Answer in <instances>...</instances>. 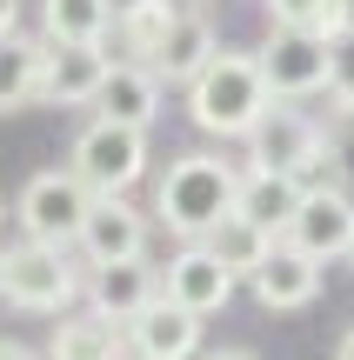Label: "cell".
I'll list each match as a JSON object with an SVG mask.
<instances>
[{"instance_id": "obj_19", "label": "cell", "mask_w": 354, "mask_h": 360, "mask_svg": "<svg viewBox=\"0 0 354 360\" xmlns=\"http://www.w3.org/2000/svg\"><path fill=\"white\" fill-rule=\"evenodd\" d=\"M120 347H127V327L101 321V314H67L61 327H53L47 340V360H120Z\"/></svg>"}, {"instance_id": "obj_4", "label": "cell", "mask_w": 354, "mask_h": 360, "mask_svg": "<svg viewBox=\"0 0 354 360\" xmlns=\"http://www.w3.org/2000/svg\"><path fill=\"white\" fill-rule=\"evenodd\" d=\"M0 294H7L20 314H67L80 300V274H74V260H67V247L20 240V247H7Z\"/></svg>"}, {"instance_id": "obj_33", "label": "cell", "mask_w": 354, "mask_h": 360, "mask_svg": "<svg viewBox=\"0 0 354 360\" xmlns=\"http://www.w3.org/2000/svg\"><path fill=\"white\" fill-rule=\"evenodd\" d=\"M0 267H7V254H0Z\"/></svg>"}, {"instance_id": "obj_18", "label": "cell", "mask_w": 354, "mask_h": 360, "mask_svg": "<svg viewBox=\"0 0 354 360\" xmlns=\"http://www.w3.org/2000/svg\"><path fill=\"white\" fill-rule=\"evenodd\" d=\"M114 0H40V27L53 47H101L114 34Z\"/></svg>"}, {"instance_id": "obj_31", "label": "cell", "mask_w": 354, "mask_h": 360, "mask_svg": "<svg viewBox=\"0 0 354 360\" xmlns=\"http://www.w3.org/2000/svg\"><path fill=\"white\" fill-rule=\"evenodd\" d=\"M348 267H354V240H348Z\"/></svg>"}, {"instance_id": "obj_1", "label": "cell", "mask_w": 354, "mask_h": 360, "mask_svg": "<svg viewBox=\"0 0 354 360\" xmlns=\"http://www.w3.org/2000/svg\"><path fill=\"white\" fill-rule=\"evenodd\" d=\"M267 107H274V87L261 74V53H241V47H221L187 87V114L214 141H248L267 120Z\"/></svg>"}, {"instance_id": "obj_9", "label": "cell", "mask_w": 354, "mask_h": 360, "mask_svg": "<svg viewBox=\"0 0 354 360\" xmlns=\"http://www.w3.org/2000/svg\"><path fill=\"white\" fill-rule=\"evenodd\" d=\"M160 294L181 300V307H194L201 321H208V314H221L227 300H234V274L221 267V254H214L208 240H187L181 254L160 267Z\"/></svg>"}, {"instance_id": "obj_7", "label": "cell", "mask_w": 354, "mask_h": 360, "mask_svg": "<svg viewBox=\"0 0 354 360\" xmlns=\"http://www.w3.org/2000/svg\"><path fill=\"white\" fill-rule=\"evenodd\" d=\"M328 47H334V40L321 34V27H267L261 74H267V87H274V101L328 94Z\"/></svg>"}, {"instance_id": "obj_8", "label": "cell", "mask_w": 354, "mask_h": 360, "mask_svg": "<svg viewBox=\"0 0 354 360\" xmlns=\"http://www.w3.org/2000/svg\"><path fill=\"white\" fill-rule=\"evenodd\" d=\"M281 240H294L301 254H315L321 267H328V260H348V240H354V193L341 187V180L308 187Z\"/></svg>"}, {"instance_id": "obj_16", "label": "cell", "mask_w": 354, "mask_h": 360, "mask_svg": "<svg viewBox=\"0 0 354 360\" xmlns=\"http://www.w3.org/2000/svg\"><path fill=\"white\" fill-rule=\"evenodd\" d=\"M160 87H167V80H160L147 60H114V74H107L101 101H94V114L127 120V127H154V114H160Z\"/></svg>"}, {"instance_id": "obj_10", "label": "cell", "mask_w": 354, "mask_h": 360, "mask_svg": "<svg viewBox=\"0 0 354 360\" xmlns=\"http://www.w3.org/2000/svg\"><path fill=\"white\" fill-rule=\"evenodd\" d=\"M80 254L87 267H114V260H141L147 254V220L127 207V193H94V214L80 227Z\"/></svg>"}, {"instance_id": "obj_23", "label": "cell", "mask_w": 354, "mask_h": 360, "mask_svg": "<svg viewBox=\"0 0 354 360\" xmlns=\"http://www.w3.org/2000/svg\"><path fill=\"white\" fill-rule=\"evenodd\" d=\"M261 7H267V27H321L328 34L341 0H261Z\"/></svg>"}, {"instance_id": "obj_34", "label": "cell", "mask_w": 354, "mask_h": 360, "mask_svg": "<svg viewBox=\"0 0 354 360\" xmlns=\"http://www.w3.org/2000/svg\"><path fill=\"white\" fill-rule=\"evenodd\" d=\"M134 360H141V354H134Z\"/></svg>"}, {"instance_id": "obj_17", "label": "cell", "mask_w": 354, "mask_h": 360, "mask_svg": "<svg viewBox=\"0 0 354 360\" xmlns=\"http://www.w3.org/2000/svg\"><path fill=\"white\" fill-rule=\"evenodd\" d=\"M301 193H308V187H301L294 174H261V167H248V174H241V193H234V214L254 220V227H267V233H288Z\"/></svg>"}, {"instance_id": "obj_29", "label": "cell", "mask_w": 354, "mask_h": 360, "mask_svg": "<svg viewBox=\"0 0 354 360\" xmlns=\"http://www.w3.org/2000/svg\"><path fill=\"white\" fill-rule=\"evenodd\" d=\"M334 360H354V327H348L341 340H334Z\"/></svg>"}, {"instance_id": "obj_14", "label": "cell", "mask_w": 354, "mask_h": 360, "mask_svg": "<svg viewBox=\"0 0 354 360\" xmlns=\"http://www.w3.org/2000/svg\"><path fill=\"white\" fill-rule=\"evenodd\" d=\"M127 347L141 354V360H194L201 354V314L160 294L154 307L127 327Z\"/></svg>"}, {"instance_id": "obj_22", "label": "cell", "mask_w": 354, "mask_h": 360, "mask_svg": "<svg viewBox=\"0 0 354 360\" xmlns=\"http://www.w3.org/2000/svg\"><path fill=\"white\" fill-rule=\"evenodd\" d=\"M174 20H181V7H174V0H127V7L114 13V27H120V47H127V60H154Z\"/></svg>"}, {"instance_id": "obj_3", "label": "cell", "mask_w": 354, "mask_h": 360, "mask_svg": "<svg viewBox=\"0 0 354 360\" xmlns=\"http://www.w3.org/2000/svg\"><path fill=\"white\" fill-rule=\"evenodd\" d=\"M248 167H261V174H294L301 187H321V180L334 174V160H328V127H321L315 114H301L294 101H274V107H267V120L248 134Z\"/></svg>"}, {"instance_id": "obj_21", "label": "cell", "mask_w": 354, "mask_h": 360, "mask_svg": "<svg viewBox=\"0 0 354 360\" xmlns=\"http://www.w3.org/2000/svg\"><path fill=\"white\" fill-rule=\"evenodd\" d=\"M274 240H281V233L254 227V220H241V214H227L221 227L208 233V247L221 254V267L234 274V281H254V274H261V260L274 254Z\"/></svg>"}, {"instance_id": "obj_26", "label": "cell", "mask_w": 354, "mask_h": 360, "mask_svg": "<svg viewBox=\"0 0 354 360\" xmlns=\"http://www.w3.org/2000/svg\"><path fill=\"white\" fill-rule=\"evenodd\" d=\"M20 34V0H0V40Z\"/></svg>"}, {"instance_id": "obj_12", "label": "cell", "mask_w": 354, "mask_h": 360, "mask_svg": "<svg viewBox=\"0 0 354 360\" xmlns=\"http://www.w3.org/2000/svg\"><path fill=\"white\" fill-rule=\"evenodd\" d=\"M114 74L107 47H53L47 40V67H40V101L47 107H94Z\"/></svg>"}, {"instance_id": "obj_27", "label": "cell", "mask_w": 354, "mask_h": 360, "mask_svg": "<svg viewBox=\"0 0 354 360\" xmlns=\"http://www.w3.org/2000/svg\"><path fill=\"white\" fill-rule=\"evenodd\" d=\"M334 34H354V0H341V7H334V27H328V40Z\"/></svg>"}, {"instance_id": "obj_5", "label": "cell", "mask_w": 354, "mask_h": 360, "mask_svg": "<svg viewBox=\"0 0 354 360\" xmlns=\"http://www.w3.org/2000/svg\"><path fill=\"white\" fill-rule=\"evenodd\" d=\"M87 214H94V187H87L74 167L34 174V180L20 187V200H13L20 233H27V240H53V247H74L80 227H87Z\"/></svg>"}, {"instance_id": "obj_28", "label": "cell", "mask_w": 354, "mask_h": 360, "mask_svg": "<svg viewBox=\"0 0 354 360\" xmlns=\"http://www.w3.org/2000/svg\"><path fill=\"white\" fill-rule=\"evenodd\" d=\"M0 360H40L34 347H20V340H0Z\"/></svg>"}, {"instance_id": "obj_32", "label": "cell", "mask_w": 354, "mask_h": 360, "mask_svg": "<svg viewBox=\"0 0 354 360\" xmlns=\"http://www.w3.org/2000/svg\"><path fill=\"white\" fill-rule=\"evenodd\" d=\"M0 220H7V200H0Z\"/></svg>"}, {"instance_id": "obj_25", "label": "cell", "mask_w": 354, "mask_h": 360, "mask_svg": "<svg viewBox=\"0 0 354 360\" xmlns=\"http://www.w3.org/2000/svg\"><path fill=\"white\" fill-rule=\"evenodd\" d=\"M328 160H334V180L354 193V114H334L328 120Z\"/></svg>"}, {"instance_id": "obj_15", "label": "cell", "mask_w": 354, "mask_h": 360, "mask_svg": "<svg viewBox=\"0 0 354 360\" xmlns=\"http://www.w3.org/2000/svg\"><path fill=\"white\" fill-rule=\"evenodd\" d=\"M221 53V40H214V27H208V13H194V7H181V20L167 27V40H160V53L147 67H154L167 87H194L201 80V67Z\"/></svg>"}, {"instance_id": "obj_11", "label": "cell", "mask_w": 354, "mask_h": 360, "mask_svg": "<svg viewBox=\"0 0 354 360\" xmlns=\"http://www.w3.org/2000/svg\"><path fill=\"white\" fill-rule=\"evenodd\" d=\"M154 300H160V274L147 260H114V267L87 274V307L101 321H114V327H134Z\"/></svg>"}, {"instance_id": "obj_6", "label": "cell", "mask_w": 354, "mask_h": 360, "mask_svg": "<svg viewBox=\"0 0 354 360\" xmlns=\"http://www.w3.org/2000/svg\"><path fill=\"white\" fill-rule=\"evenodd\" d=\"M67 167L87 180L94 193H127L134 180L147 174V127H127V120L94 114L87 127L74 134V154H67Z\"/></svg>"}, {"instance_id": "obj_20", "label": "cell", "mask_w": 354, "mask_h": 360, "mask_svg": "<svg viewBox=\"0 0 354 360\" xmlns=\"http://www.w3.org/2000/svg\"><path fill=\"white\" fill-rule=\"evenodd\" d=\"M40 67H47V40H0V114H20L27 101H40Z\"/></svg>"}, {"instance_id": "obj_24", "label": "cell", "mask_w": 354, "mask_h": 360, "mask_svg": "<svg viewBox=\"0 0 354 360\" xmlns=\"http://www.w3.org/2000/svg\"><path fill=\"white\" fill-rule=\"evenodd\" d=\"M328 101L334 114H354V34H334L328 47Z\"/></svg>"}, {"instance_id": "obj_30", "label": "cell", "mask_w": 354, "mask_h": 360, "mask_svg": "<svg viewBox=\"0 0 354 360\" xmlns=\"http://www.w3.org/2000/svg\"><path fill=\"white\" fill-rule=\"evenodd\" d=\"M208 360H254L248 347H221V354H208Z\"/></svg>"}, {"instance_id": "obj_2", "label": "cell", "mask_w": 354, "mask_h": 360, "mask_svg": "<svg viewBox=\"0 0 354 360\" xmlns=\"http://www.w3.org/2000/svg\"><path fill=\"white\" fill-rule=\"evenodd\" d=\"M241 174L248 167H227L221 154H181L167 160L154 187V220L181 240H208L227 214H234V193H241Z\"/></svg>"}, {"instance_id": "obj_13", "label": "cell", "mask_w": 354, "mask_h": 360, "mask_svg": "<svg viewBox=\"0 0 354 360\" xmlns=\"http://www.w3.org/2000/svg\"><path fill=\"white\" fill-rule=\"evenodd\" d=\"M254 300H261L267 314H294V307H308V300L321 294V260L315 254H301L294 240H274V254L261 260V274H254Z\"/></svg>"}]
</instances>
